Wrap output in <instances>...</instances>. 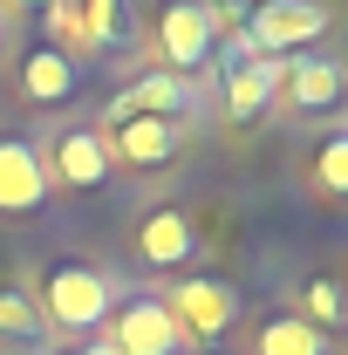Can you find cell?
<instances>
[{"mask_svg": "<svg viewBox=\"0 0 348 355\" xmlns=\"http://www.w3.org/2000/svg\"><path fill=\"white\" fill-rule=\"evenodd\" d=\"M42 321L55 328H69V335H89V328H103L110 314H116V287L96 273V266H55L42 280Z\"/></svg>", "mask_w": 348, "mask_h": 355, "instance_id": "cell-1", "label": "cell"}, {"mask_svg": "<svg viewBox=\"0 0 348 355\" xmlns=\"http://www.w3.org/2000/svg\"><path fill=\"white\" fill-rule=\"evenodd\" d=\"M164 314L177 321V335L184 342H218V335H232V321H239V294L212 280V273H184L171 294H164Z\"/></svg>", "mask_w": 348, "mask_h": 355, "instance_id": "cell-2", "label": "cell"}, {"mask_svg": "<svg viewBox=\"0 0 348 355\" xmlns=\"http://www.w3.org/2000/svg\"><path fill=\"white\" fill-rule=\"evenodd\" d=\"M321 28H328V7H321V0H266L260 14H246V42H253V55H266V62H287V55L307 48Z\"/></svg>", "mask_w": 348, "mask_h": 355, "instance_id": "cell-3", "label": "cell"}, {"mask_svg": "<svg viewBox=\"0 0 348 355\" xmlns=\"http://www.w3.org/2000/svg\"><path fill=\"white\" fill-rule=\"evenodd\" d=\"M42 171H48V184H69V191H103L116 178V164H110V144L96 130H55Z\"/></svg>", "mask_w": 348, "mask_h": 355, "instance_id": "cell-4", "label": "cell"}, {"mask_svg": "<svg viewBox=\"0 0 348 355\" xmlns=\"http://www.w3.org/2000/svg\"><path fill=\"white\" fill-rule=\"evenodd\" d=\"M110 349L116 355H177L184 335H177L171 314H164V301L137 294V301H116V314H110Z\"/></svg>", "mask_w": 348, "mask_h": 355, "instance_id": "cell-5", "label": "cell"}, {"mask_svg": "<svg viewBox=\"0 0 348 355\" xmlns=\"http://www.w3.org/2000/svg\"><path fill=\"white\" fill-rule=\"evenodd\" d=\"M157 48H164V62H171V76H191V69H205L212 62V21H205V0H171L164 14H157Z\"/></svg>", "mask_w": 348, "mask_h": 355, "instance_id": "cell-6", "label": "cell"}, {"mask_svg": "<svg viewBox=\"0 0 348 355\" xmlns=\"http://www.w3.org/2000/svg\"><path fill=\"white\" fill-rule=\"evenodd\" d=\"M103 144H110V164L157 171V164L177 157V123H164V116H130V123H116V137H103Z\"/></svg>", "mask_w": 348, "mask_h": 355, "instance_id": "cell-7", "label": "cell"}, {"mask_svg": "<svg viewBox=\"0 0 348 355\" xmlns=\"http://www.w3.org/2000/svg\"><path fill=\"white\" fill-rule=\"evenodd\" d=\"M42 198H48L42 150L21 137H0V212H35Z\"/></svg>", "mask_w": 348, "mask_h": 355, "instance_id": "cell-8", "label": "cell"}, {"mask_svg": "<svg viewBox=\"0 0 348 355\" xmlns=\"http://www.w3.org/2000/svg\"><path fill=\"white\" fill-rule=\"evenodd\" d=\"M273 96H287L294 110H335V96H342V69H335L328 55H287Z\"/></svg>", "mask_w": 348, "mask_h": 355, "instance_id": "cell-9", "label": "cell"}, {"mask_svg": "<svg viewBox=\"0 0 348 355\" xmlns=\"http://www.w3.org/2000/svg\"><path fill=\"white\" fill-rule=\"evenodd\" d=\"M191 253H198V232H191V219L177 205H164V212H150L137 225V260L143 266H184Z\"/></svg>", "mask_w": 348, "mask_h": 355, "instance_id": "cell-10", "label": "cell"}, {"mask_svg": "<svg viewBox=\"0 0 348 355\" xmlns=\"http://www.w3.org/2000/svg\"><path fill=\"white\" fill-rule=\"evenodd\" d=\"M14 89L28 96V103H62V96H76V62L62 55V48H28L21 55V69H14Z\"/></svg>", "mask_w": 348, "mask_h": 355, "instance_id": "cell-11", "label": "cell"}, {"mask_svg": "<svg viewBox=\"0 0 348 355\" xmlns=\"http://www.w3.org/2000/svg\"><path fill=\"white\" fill-rule=\"evenodd\" d=\"M273 89H280V62L253 55V62L225 69V110H232L239 123H253V116H260L266 103H273Z\"/></svg>", "mask_w": 348, "mask_h": 355, "instance_id": "cell-12", "label": "cell"}, {"mask_svg": "<svg viewBox=\"0 0 348 355\" xmlns=\"http://www.w3.org/2000/svg\"><path fill=\"white\" fill-rule=\"evenodd\" d=\"M123 103H130V116H164V123H177L191 110V83L171 76V69H150V76H137L123 89Z\"/></svg>", "mask_w": 348, "mask_h": 355, "instance_id": "cell-13", "label": "cell"}, {"mask_svg": "<svg viewBox=\"0 0 348 355\" xmlns=\"http://www.w3.org/2000/svg\"><path fill=\"white\" fill-rule=\"evenodd\" d=\"M253 355H328V335L307 328L301 314H273V321H260V335H253Z\"/></svg>", "mask_w": 348, "mask_h": 355, "instance_id": "cell-14", "label": "cell"}, {"mask_svg": "<svg viewBox=\"0 0 348 355\" xmlns=\"http://www.w3.org/2000/svg\"><path fill=\"white\" fill-rule=\"evenodd\" d=\"M0 335L7 342H35L42 335V308L28 287H0Z\"/></svg>", "mask_w": 348, "mask_h": 355, "instance_id": "cell-15", "label": "cell"}, {"mask_svg": "<svg viewBox=\"0 0 348 355\" xmlns=\"http://www.w3.org/2000/svg\"><path fill=\"white\" fill-rule=\"evenodd\" d=\"M42 21H48V48H62L69 62H76V55H96V48L82 42V21H76V0H48V7H42Z\"/></svg>", "mask_w": 348, "mask_h": 355, "instance_id": "cell-16", "label": "cell"}, {"mask_svg": "<svg viewBox=\"0 0 348 355\" xmlns=\"http://www.w3.org/2000/svg\"><path fill=\"white\" fill-rule=\"evenodd\" d=\"M116 14H123V0H76V21H82V42L103 55V48L116 42Z\"/></svg>", "mask_w": 348, "mask_h": 355, "instance_id": "cell-17", "label": "cell"}, {"mask_svg": "<svg viewBox=\"0 0 348 355\" xmlns=\"http://www.w3.org/2000/svg\"><path fill=\"white\" fill-rule=\"evenodd\" d=\"M314 178H321V191H348V137H328V144H321Z\"/></svg>", "mask_w": 348, "mask_h": 355, "instance_id": "cell-18", "label": "cell"}, {"mask_svg": "<svg viewBox=\"0 0 348 355\" xmlns=\"http://www.w3.org/2000/svg\"><path fill=\"white\" fill-rule=\"evenodd\" d=\"M307 328H335L342 321V294H335V280H314L307 287V314H301Z\"/></svg>", "mask_w": 348, "mask_h": 355, "instance_id": "cell-19", "label": "cell"}, {"mask_svg": "<svg viewBox=\"0 0 348 355\" xmlns=\"http://www.w3.org/2000/svg\"><path fill=\"white\" fill-rule=\"evenodd\" d=\"M76 355H116V349H110V342H89V349H76Z\"/></svg>", "mask_w": 348, "mask_h": 355, "instance_id": "cell-20", "label": "cell"}, {"mask_svg": "<svg viewBox=\"0 0 348 355\" xmlns=\"http://www.w3.org/2000/svg\"><path fill=\"white\" fill-rule=\"evenodd\" d=\"M28 7H48V0H28Z\"/></svg>", "mask_w": 348, "mask_h": 355, "instance_id": "cell-21", "label": "cell"}]
</instances>
